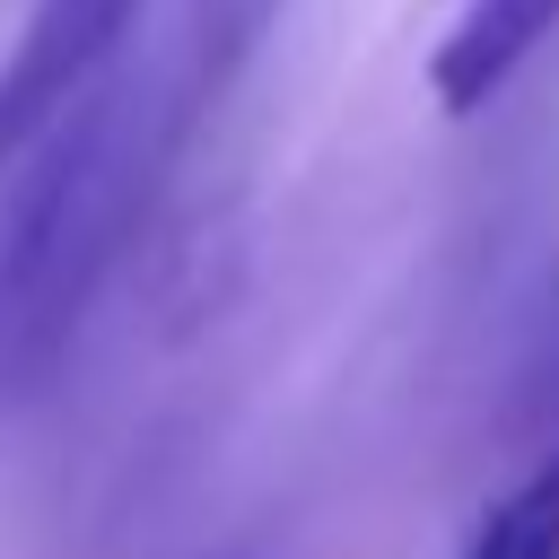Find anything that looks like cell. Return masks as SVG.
<instances>
[{"instance_id": "cell-3", "label": "cell", "mask_w": 559, "mask_h": 559, "mask_svg": "<svg viewBox=\"0 0 559 559\" xmlns=\"http://www.w3.org/2000/svg\"><path fill=\"white\" fill-rule=\"evenodd\" d=\"M454 559H559V454H550L533 480H515V489L472 524V542H463Z\"/></svg>"}, {"instance_id": "cell-1", "label": "cell", "mask_w": 559, "mask_h": 559, "mask_svg": "<svg viewBox=\"0 0 559 559\" xmlns=\"http://www.w3.org/2000/svg\"><path fill=\"white\" fill-rule=\"evenodd\" d=\"M131 17L140 0H26V26L0 52V166L26 157L52 131V114L122 61Z\"/></svg>"}, {"instance_id": "cell-2", "label": "cell", "mask_w": 559, "mask_h": 559, "mask_svg": "<svg viewBox=\"0 0 559 559\" xmlns=\"http://www.w3.org/2000/svg\"><path fill=\"white\" fill-rule=\"evenodd\" d=\"M559 35V0H463L454 35L428 61V87L445 114H480L515 87V70Z\"/></svg>"}]
</instances>
